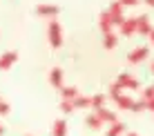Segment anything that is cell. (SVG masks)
<instances>
[{
	"label": "cell",
	"instance_id": "cell-4",
	"mask_svg": "<svg viewBox=\"0 0 154 136\" xmlns=\"http://www.w3.org/2000/svg\"><path fill=\"white\" fill-rule=\"evenodd\" d=\"M36 14L42 16V18H51L54 20L56 16L60 14V7H58V5H38V7H36Z\"/></svg>",
	"mask_w": 154,
	"mask_h": 136
},
{
	"label": "cell",
	"instance_id": "cell-12",
	"mask_svg": "<svg viewBox=\"0 0 154 136\" xmlns=\"http://www.w3.org/2000/svg\"><path fill=\"white\" fill-rule=\"evenodd\" d=\"M125 132H127V127L121 121H116L109 125V129H105V136H125Z\"/></svg>",
	"mask_w": 154,
	"mask_h": 136
},
{
	"label": "cell",
	"instance_id": "cell-19",
	"mask_svg": "<svg viewBox=\"0 0 154 136\" xmlns=\"http://www.w3.org/2000/svg\"><path fill=\"white\" fill-rule=\"evenodd\" d=\"M85 125H87V127H92V129H100V127H103V123L96 118V114H94V112H89L87 116H85Z\"/></svg>",
	"mask_w": 154,
	"mask_h": 136
},
{
	"label": "cell",
	"instance_id": "cell-28",
	"mask_svg": "<svg viewBox=\"0 0 154 136\" xmlns=\"http://www.w3.org/2000/svg\"><path fill=\"white\" fill-rule=\"evenodd\" d=\"M150 40H152V45H154V27H152V31H150Z\"/></svg>",
	"mask_w": 154,
	"mask_h": 136
},
{
	"label": "cell",
	"instance_id": "cell-7",
	"mask_svg": "<svg viewBox=\"0 0 154 136\" xmlns=\"http://www.w3.org/2000/svg\"><path fill=\"white\" fill-rule=\"evenodd\" d=\"M94 114H96V118H98V121L100 123H107V125H112V123H116V121H119V118H116V114L114 112H109V109L107 107H100V109H94Z\"/></svg>",
	"mask_w": 154,
	"mask_h": 136
},
{
	"label": "cell",
	"instance_id": "cell-3",
	"mask_svg": "<svg viewBox=\"0 0 154 136\" xmlns=\"http://www.w3.org/2000/svg\"><path fill=\"white\" fill-rule=\"evenodd\" d=\"M116 85H119L121 89H130V92L139 89V80H136L134 76H130V74H119V78H116Z\"/></svg>",
	"mask_w": 154,
	"mask_h": 136
},
{
	"label": "cell",
	"instance_id": "cell-25",
	"mask_svg": "<svg viewBox=\"0 0 154 136\" xmlns=\"http://www.w3.org/2000/svg\"><path fill=\"white\" fill-rule=\"evenodd\" d=\"M143 109H145V103H143V101H139V103H134V105H132V109H130V112H136V114H139V112H143Z\"/></svg>",
	"mask_w": 154,
	"mask_h": 136
},
{
	"label": "cell",
	"instance_id": "cell-13",
	"mask_svg": "<svg viewBox=\"0 0 154 136\" xmlns=\"http://www.w3.org/2000/svg\"><path fill=\"white\" fill-rule=\"evenodd\" d=\"M114 103H116V107H119V109H127V112H130L132 105H134V98H132L130 94H121Z\"/></svg>",
	"mask_w": 154,
	"mask_h": 136
},
{
	"label": "cell",
	"instance_id": "cell-2",
	"mask_svg": "<svg viewBox=\"0 0 154 136\" xmlns=\"http://www.w3.org/2000/svg\"><path fill=\"white\" fill-rule=\"evenodd\" d=\"M150 56V47H145V45H141V47H136V49H132L130 51V56H127V60L132 62V65H139V62H143Z\"/></svg>",
	"mask_w": 154,
	"mask_h": 136
},
{
	"label": "cell",
	"instance_id": "cell-27",
	"mask_svg": "<svg viewBox=\"0 0 154 136\" xmlns=\"http://www.w3.org/2000/svg\"><path fill=\"white\" fill-rule=\"evenodd\" d=\"M5 132H7V129H5V125L0 123V136H5Z\"/></svg>",
	"mask_w": 154,
	"mask_h": 136
},
{
	"label": "cell",
	"instance_id": "cell-32",
	"mask_svg": "<svg viewBox=\"0 0 154 136\" xmlns=\"http://www.w3.org/2000/svg\"><path fill=\"white\" fill-rule=\"evenodd\" d=\"M0 101H2V96H0Z\"/></svg>",
	"mask_w": 154,
	"mask_h": 136
},
{
	"label": "cell",
	"instance_id": "cell-10",
	"mask_svg": "<svg viewBox=\"0 0 154 136\" xmlns=\"http://www.w3.org/2000/svg\"><path fill=\"white\" fill-rule=\"evenodd\" d=\"M98 27H100V31H103V34H109V31L114 29V23H112V18H109L107 11H103V14L98 16Z\"/></svg>",
	"mask_w": 154,
	"mask_h": 136
},
{
	"label": "cell",
	"instance_id": "cell-15",
	"mask_svg": "<svg viewBox=\"0 0 154 136\" xmlns=\"http://www.w3.org/2000/svg\"><path fill=\"white\" fill-rule=\"evenodd\" d=\"M72 105H74V109H92L89 96H81V94H78V96L72 101Z\"/></svg>",
	"mask_w": 154,
	"mask_h": 136
},
{
	"label": "cell",
	"instance_id": "cell-20",
	"mask_svg": "<svg viewBox=\"0 0 154 136\" xmlns=\"http://www.w3.org/2000/svg\"><path fill=\"white\" fill-rule=\"evenodd\" d=\"M152 98H154V85H147L145 89H143V94H141V101L147 103V101H152Z\"/></svg>",
	"mask_w": 154,
	"mask_h": 136
},
{
	"label": "cell",
	"instance_id": "cell-11",
	"mask_svg": "<svg viewBox=\"0 0 154 136\" xmlns=\"http://www.w3.org/2000/svg\"><path fill=\"white\" fill-rule=\"evenodd\" d=\"M49 83H51V87H56V89H60L65 83H63V69L60 67H54V69L49 71Z\"/></svg>",
	"mask_w": 154,
	"mask_h": 136
},
{
	"label": "cell",
	"instance_id": "cell-29",
	"mask_svg": "<svg viewBox=\"0 0 154 136\" xmlns=\"http://www.w3.org/2000/svg\"><path fill=\"white\" fill-rule=\"evenodd\" d=\"M145 5H150V7H154V0H143Z\"/></svg>",
	"mask_w": 154,
	"mask_h": 136
},
{
	"label": "cell",
	"instance_id": "cell-5",
	"mask_svg": "<svg viewBox=\"0 0 154 136\" xmlns=\"http://www.w3.org/2000/svg\"><path fill=\"white\" fill-rule=\"evenodd\" d=\"M18 51H5L0 54V69H11V67L18 62Z\"/></svg>",
	"mask_w": 154,
	"mask_h": 136
},
{
	"label": "cell",
	"instance_id": "cell-9",
	"mask_svg": "<svg viewBox=\"0 0 154 136\" xmlns=\"http://www.w3.org/2000/svg\"><path fill=\"white\" fill-rule=\"evenodd\" d=\"M150 31H152V23H150V18H147V16H139V18H136V34H141V36H150Z\"/></svg>",
	"mask_w": 154,
	"mask_h": 136
},
{
	"label": "cell",
	"instance_id": "cell-22",
	"mask_svg": "<svg viewBox=\"0 0 154 136\" xmlns=\"http://www.w3.org/2000/svg\"><path fill=\"white\" fill-rule=\"evenodd\" d=\"M60 112L63 114H74V105L69 101H60Z\"/></svg>",
	"mask_w": 154,
	"mask_h": 136
},
{
	"label": "cell",
	"instance_id": "cell-23",
	"mask_svg": "<svg viewBox=\"0 0 154 136\" xmlns=\"http://www.w3.org/2000/svg\"><path fill=\"white\" fill-rule=\"evenodd\" d=\"M11 112V107H9L7 101H0V116H7V114Z\"/></svg>",
	"mask_w": 154,
	"mask_h": 136
},
{
	"label": "cell",
	"instance_id": "cell-14",
	"mask_svg": "<svg viewBox=\"0 0 154 136\" xmlns=\"http://www.w3.org/2000/svg\"><path fill=\"white\" fill-rule=\"evenodd\" d=\"M60 96H63V101H74V98L78 96V87H74V85H63L60 87Z\"/></svg>",
	"mask_w": 154,
	"mask_h": 136
},
{
	"label": "cell",
	"instance_id": "cell-8",
	"mask_svg": "<svg viewBox=\"0 0 154 136\" xmlns=\"http://www.w3.org/2000/svg\"><path fill=\"white\" fill-rule=\"evenodd\" d=\"M119 31H121V36L136 34V18H123V20H121V25H119Z\"/></svg>",
	"mask_w": 154,
	"mask_h": 136
},
{
	"label": "cell",
	"instance_id": "cell-26",
	"mask_svg": "<svg viewBox=\"0 0 154 136\" xmlns=\"http://www.w3.org/2000/svg\"><path fill=\"white\" fill-rule=\"evenodd\" d=\"M145 109H150V112H154V98H152V101H147V103H145Z\"/></svg>",
	"mask_w": 154,
	"mask_h": 136
},
{
	"label": "cell",
	"instance_id": "cell-17",
	"mask_svg": "<svg viewBox=\"0 0 154 136\" xmlns=\"http://www.w3.org/2000/svg\"><path fill=\"white\" fill-rule=\"evenodd\" d=\"M51 134H54V136H67V123L63 121V118H58V121H54V127H51Z\"/></svg>",
	"mask_w": 154,
	"mask_h": 136
},
{
	"label": "cell",
	"instance_id": "cell-16",
	"mask_svg": "<svg viewBox=\"0 0 154 136\" xmlns=\"http://www.w3.org/2000/svg\"><path fill=\"white\" fill-rule=\"evenodd\" d=\"M116 45H119V36H116L114 31L103 34V47H105V49H114Z\"/></svg>",
	"mask_w": 154,
	"mask_h": 136
},
{
	"label": "cell",
	"instance_id": "cell-31",
	"mask_svg": "<svg viewBox=\"0 0 154 136\" xmlns=\"http://www.w3.org/2000/svg\"><path fill=\"white\" fill-rule=\"evenodd\" d=\"M152 74H154V62H152Z\"/></svg>",
	"mask_w": 154,
	"mask_h": 136
},
{
	"label": "cell",
	"instance_id": "cell-18",
	"mask_svg": "<svg viewBox=\"0 0 154 136\" xmlns=\"http://www.w3.org/2000/svg\"><path fill=\"white\" fill-rule=\"evenodd\" d=\"M105 101H107V96H105V94H94V96H89L92 109H100V107H105Z\"/></svg>",
	"mask_w": 154,
	"mask_h": 136
},
{
	"label": "cell",
	"instance_id": "cell-6",
	"mask_svg": "<svg viewBox=\"0 0 154 136\" xmlns=\"http://www.w3.org/2000/svg\"><path fill=\"white\" fill-rule=\"evenodd\" d=\"M105 11L109 14V18H112V23L116 25V27H119L121 20L125 18V16H123V7L119 5V0H116V2H112V5H109V9H105Z\"/></svg>",
	"mask_w": 154,
	"mask_h": 136
},
{
	"label": "cell",
	"instance_id": "cell-21",
	"mask_svg": "<svg viewBox=\"0 0 154 136\" xmlns=\"http://www.w3.org/2000/svg\"><path fill=\"white\" fill-rule=\"evenodd\" d=\"M121 94H123V89H121V87H119V85L114 83V85H109V94H105V96H109L112 101H116V98H119Z\"/></svg>",
	"mask_w": 154,
	"mask_h": 136
},
{
	"label": "cell",
	"instance_id": "cell-1",
	"mask_svg": "<svg viewBox=\"0 0 154 136\" xmlns=\"http://www.w3.org/2000/svg\"><path fill=\"white\" fill-rule=\"evenodd\" d=\"M47 38H49V45H51V47H60V45H63V27H60V23H56V18L49 20V27H47Z\"/></svg>",
	"mask_w": 154,
	"mask_h": 136
},
{
	"label": "cell",
	"instance_id": "cell-24",
	"mask_svg": "<svg viewBox=\"0 0 154 136\" xmlns=\"http://www.w3.org/2000/svg\"><path fill=\"white\" fill-rule=\"evenodd\" d=\"M141 2V0H119V5H121V7H136V5H139Z\"/></svg>",
	"mask_w": 154,
	"mask_h": 136
},
{
	"label": "cell",
	"instance_id": "cell-30",
	"mask_svg": "<svg viewBox=\"0 0 154 136\" xmlns=\"http://www.w3.org/2000/svg\"><path fill=\"white\" fill-rule=\"evenodd\" d=\"M125 136H139V134H134V132H125Z\"/></svg>",
	"mask_w": 154,
	"mask_h": 136
}]
</instances>
